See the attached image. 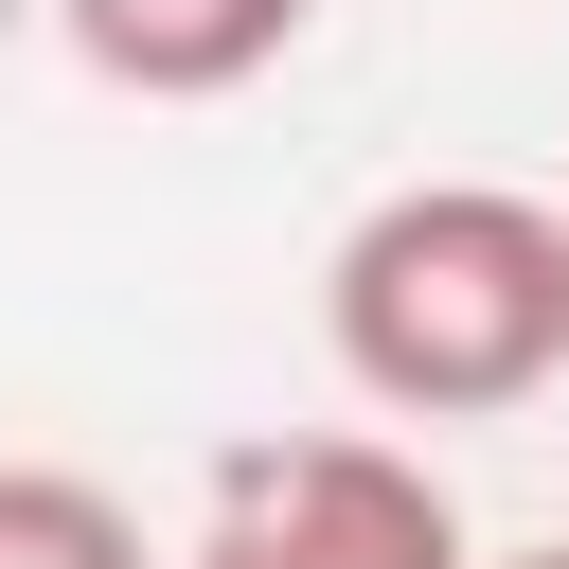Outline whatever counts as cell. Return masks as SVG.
Here are the masks:
<instances>
[{"instance_id":"277c9868","label":"cell","mask_w":569,"mask_h":569,"mask_svg":"<svg viewBox=\"0 0 569 569\" xmlns=\"http://www.w3.org/2000/svg\"><path fill=\"white\" fill-rule=\"evenodd\" d=\"M0 569H160V551H142V516H124L107 480H71V462H0Z\"/></svg>"},{"instance_id":"3957f363","label":"cell","mask_w":569,"mask_h":569,"mask_svg":"<svg viewBox=\"0 0 569 569\" xmlns=\"http://www.w3.org/2000/svg\"><path fill=\"white\" fill-rule=\"evenodd\" d=\"M302 18H320V0H53V36H71L107 89H142V107H213V89L284 71Z\"/></svg>"},{"instance_id":"6da1fadb","label":"cell","mask_w":569,"mask_h":569,"mask_svg":"<svg viewBox=\"0 0 569 569\" xmlns=\"http://www.w3.org/2000/svg\"><path fill=\"white\" fill-rule=\"evenodd\" d=\"M320 338L391 427H498L569 373V196L391 178L320 249Z\"/></svg>"},{"instance_id":"5b68a950","label":"cell","mask_w":569,"mask_h":569,"mask_svg":"<svg viewBox=\"0 0 569 569\" xmlns=\"http://www.w3.org/2000/svg\"><path fill=\"white\" fill-rule=\"evenodd\" d=\"M480 569H569V533H551V551H480Z\"/></svg>"},{"instance_id":"7a4b0ae2","label":"cell","mask_w":569,"mask_h":569,"mask_svg":"<svg viewBox=\"0 0 569 569\" xmlns=\"http://www.w3.org/2000/svg\"><path fill=\"white\" fill-rule=\"evenodd\" d=\"M178 569H480V533H462V498L409 445H373V427H267V445L213 462Z\"/></svg>"}]
</instances>
